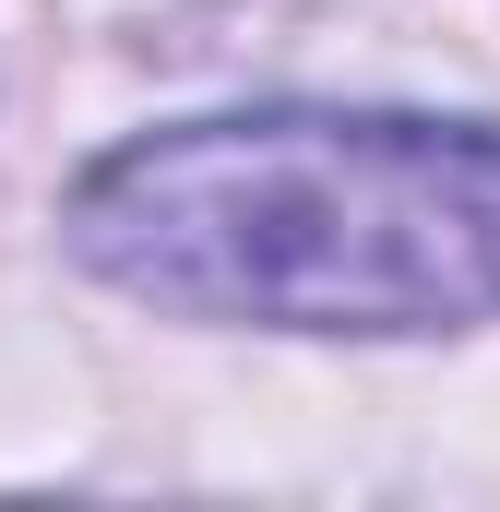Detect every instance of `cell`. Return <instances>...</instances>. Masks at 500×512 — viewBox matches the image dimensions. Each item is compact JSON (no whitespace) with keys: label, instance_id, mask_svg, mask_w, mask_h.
<instances>
[{"label":"cell","instance_id":"obj_1","mask_svg":"<svg viewBox=\"0 0 500 512\" xmlns=\"http://www.w3.org/2000/svg\"><path fill=\"white\" fill-rule=\"evenodd\" d=\"M72 262L179 322L465 334L500 322V131L405 108H239L96 155Z\"/></svg>","mask_w":500,"mask_h":512}]
</instances>
